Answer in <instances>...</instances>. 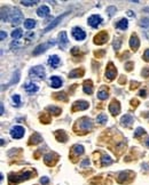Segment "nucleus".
Here are the masks:
<instances>
[{
	"label": "nucleus",
	"instance_id": "nucleus-1",
	"mask_svg": "<svg viewBox=\"0 0 149 185\" xmlns=\"http://www.w3.org/2000/svg\"><path fill=\"white\" fill-rule=\"evenodd\" d=\"M9 19H10L14 24H19V23L22 22V19H23V15H22L21 10L17 9V8H14V9L12 10L10 15H9Z\"/></svg>",
	"mask_w": 149,
	"mask_h": 185
},
{
	"label": "nucleus",
	"instance_id": "nucleus-2",
	"mask_svg": "<svg viewBox=\"0 0 149 185\" xmlns=\"http://www.w3.org/2000/svg\"><path fill=\"white\" fill-rule=\"evenodd\" d=\"M24 133H25V129H24L22 126H15V127H13V128L10 129L12 137H13V138H16V139L22 138V137L24 136Z\"/></svg>",
	"mask_w": 149,
	"mask_h": 185
},
{
	"label": "nucleus",
	"instance_id": "nucleus-3",
	"mask_svg": "<svg viewBox=\"0 0 149 185\" xmlns=\"http://www.w3.org/2000/svg\"><path fill=\"white\" fill-rule=\"evenodd\" d=\"M55 45V41L53 40H51V41H48V42H46V43H42V45H39L36 47V49L33 50V55H39V54H41V53H44L48 47H51V46H54Z\"/></svg>",
	"mask_w": 149,
	"mask_h": 185
},
{
	"label": "nucleus",
	"instance_id": "nucleus-4",
	"mask_svg": "<svg viewBox=\"0 0 149 185\" xmlns=\"http://www.w3.org/2000/svg\"><path fill=\"white\" fill-rule=\"evenodd\" d=\"M30 75L33 78H39V79H42L45 77V70L42 66H35L30 70Z\"/></svg>",
	"mask_w": 149,
	"mask_h": 185
},
{
	"label": "nucleus",
	"instance_id": "nucleus-5",
	"mask_svg": "<svg viewBox=\"0 0 149 185\" xmlns=\"http://www.w3.org/2000/svg\"><path fill=\"white\" fill-rule=\"evenodd\" d=\"M79 128L83 130V131H88L90 129H92V121H91V119H88V118H83V119L80 120Z\"/></svg>",
	"mask_w": 149,
	"mask_h": 185
},
{
	"label": "nucleus",
	"instance_id": "nucleus-6",
	"mask_svg": "<svg viewBox=\"0 0 149 185\" xmlns=\"http://www.w3.org/2000/svg\"><path fill=\"white\" fill-rule=\"evenodd\" d=\"M72 36H74V38L76 40L81 41V40H84L86 38V33L80 28H74L72 29Z\"/></svg>",
	"mask_w": 149,
	"mask_h": 185
},
{
	"label": "nucleus",
	"instance_id": "nucleus-7",
	"mask_svg": "<svg viewBox=\"0 0 149 185\" xmlns=\"http://www.w3.org/2000/svg\"><path fill=\"white\" fill-rule=\"evenodd\" d=\"M107 40H108V33H107L106 31L100 32L99 35H96L95 38H94V42L97 43V45H102V43H104Z\"/></svg>",
	"mask_w": 149,
	"mask_h": 185
},
{
	"label": "nucleus",
	"instance_id": "nucleus-8",
	"mask_svg": "<svg viewBox=\"0 0 149 185\" xmlns=\"http://www.w3.org/2000/svg\"><path fill=\"white\" fill-rule=\"evenodd\" d=\"M88 24L92 26V28H97L101 23H102V19L99 16V15H92L88 17Z\"/></svg>",
	"mask_w": 149,
	"mask_h": 185
},
{
	"label": "nucleus",
	"instance_id": "nucleus-9",
	"mask_svg": "<svg viewBox=\"0 0 149 185\" xmlns=\"http://www.w3.org/2000/svg\"><path fill=\"white\" fill-rule=\"evenodd\" d=\"M58 39H60V47H61L62 49H64V48L67 47V45L69 43L67 32H65V31H62V32L58 35Z\"/></svg>",
	"mask_w": 149,
	"mask_h": 185
},
{
	"label": "nucleus",
	"instance_id": "nucleus-10",
	"mask_svg": "<svg viewBox=\"0 0 149 185\" xmlns=\"http://www.w3.org/2000/svg\"><path fill=\"white\" fill-rule=\"evenodd\" d=\"M88 108V103L85 101H80V102H76L72 105V111H81V110H86Z\"/></svg>",
	"mask_w": 149,
	"mask_h": 185
},
{
	"label": "nucleus",
	"instance_id": "nucleus-11",
	"mask_svg": "<svg viewBox=\"0 0 149 185\" xmlns=\"http://www.w3.org/2000/svg\"><path fill=\"white\" fill-rule=\"evenodd\" d=\"M116 74H117L116 68L113 66L112 63H109V66H108V69H107V71H106V77H108L109 80H112V79L116 77Z\"/></svg>",
	"mask_w": 149,
	"mask_h": 185
},
{
	"label": "nucleus",
	"instance_id": "nucleus-12",
	"mask_svg": "<svg viewBox=\"0 0 149 185\" xmlns=\"http://www.w3.org/2000/svg\"><path fill=\"white\" fill-rule=\"evenodd\" d=\"M109 111L111 112L113 115H117L119 112H120V105L117 101H112L109 105Z\"/></svg>",
	"mask_w": 149,
	"mask_h": 185
},
{
	"label": "nucleus",
	"instance_id": "nucleus-13",
	"mask_svg": "<svg viewBox=\"0 0 149 185\" xmlns=\"http://www.w3.org/2000/svg\"><path fill=\"white\" fill-rule=\"evenodd\" d=\"M67 15H68V14L65 13V14H63L62 16H58L57 19H55L54 21H53V22H52V23H51V24H49V25H48V26H47V28H46V29H45V30H44V32H48V31H51L52 29H54L56 25H57V24H58V23L62 21V19H63L64 16H67Z\"/></svg>",
	"mask_w": 149,
	"mask_h": 185
},
{
	"label": "nucleus",
	"instance_id": "nucleus-14",
	"mask_svg": "<svg viewBox=\"0 0 149 185\" xmlns=\"http://www.w3.org/2000/svg\"><path fill=\"white\" fill-rule=\"evenodd\" d=\"M49 13H51V10L47 6H41L37 9L38 16H40V17H47L49 15Z\"/></svg>",
	"mask_w": 149,
	"mask_h": 185
},
{
	"label": "nucleus",
	"instance_id": "nucleus-15",
	"mask_svg": "<svg viewBox=\"0 0 149 185\" xmlns=\"http://www.w3.org/2000/svg\"><path fill=\"white\" fill-rule=\"evenodd\" d=\"M130 46L133 50H136V49L139 48V46H140V41H139V39H138V37H136L135 35H133V36L131 37Z\"/></svg>",
	"mask_w": 149,
	"mask_h": 185
},
{
	"label": "nucleus",
	"instance_id": "nucleus-16",
	"mask_svg": "<svg viewBox=\"0 0 149 185\" xmlns=\"http://www.w3.org/2000/svg\"><path fill=\"white\" fill-rule=\"evenodd\" d=\"M24 88H25V90H26V92H30V94L38 92V89H39V87H38L36 84H33V82H28V84H25Z\"/></svg>",
	"mask_w": 149,
	"mask_h": 185
},
{
	"label": "nucleus",
	"instance_id": "nucleus-17",
	"mask_svg": "<svg viewBox=\"0 0 149 185\" xmlns=\"http://www.w3.org/2000/svg\"><path fill=\"white\" fill-rule=\"evenodd\" d=\"M51 85H52L53 88H58V87L62 86V80H61L58 77L54 75V77L51 78Z\"/></svg>",
	"mask_w": 149,
	"mask_h": 185
},
{
	"label": "nucleus",
	"instance_id": "nucleus-18",
	"mask_svg": "<svg viewBox=\"0 0 149 185\" xmlns=\"http://www.w3.org/2000/svg\"><path fill=\"white\" fill-rule=\"evenodd\" d=\"M120 122H122V125H124V126L129 127V126H131V125H132V122H133V118L131 117L130 114H125V115L122 118Z\"/></svg>",
	"mask_w": 149,
	"mask_h": 185
},
{
	"label": "nucleus",
	"instance_id": "nucleus-19",
	"mask_svg": "<svg viewBox=\"0 0 149 185\" xmlns=\"http://www.w3.org/2000/svg\"><path fill=\"white\" fill-rule=\"evenodd\" d=\"M48 63L52 65V68H54L55 69L56 66L60 64V58H58V56L56 55H53L49 57V59H48Z\"/></svg>",
	"mask_w": 149,
	"mask_h": 185
},
{
	"label": "nucleus",
	"instance_id": "nucleus-20",
	"mask_svg": "<svg viewBox=\"0 0 149 185\" xmlns=\"http://www.w3.org/2000/svg\"><path fill=\"white\" fill-rule=\"evenodd\" d=\"M84 92L86 94H92L93 92V86H92V81H85L84 82Z\"/></svg>",
	"mask_w": 149,
	"mask_h": 185
},
{
	"label": "nucleus",
	"instance_id": "nucleus-21",
	"mask_svg": "<svg viewBox=\"0 0 149 185\" xmlns=\"http://www.w3.org/2000/svg\"><path fill=\"white\" fill-rule=\"evenodd\" d=\"M127 26H129V22H127V19H120V21L116 24V28H117V29H120V30H125V29H127Z\"/></svg>",
	"mask_w": 149,
	"mask_h": 185
},
{
	"label": "nucleus",
	"instance_id": "nucleus-22",
	"mask_svg": "<svg viewBox=\"0 0 149 185\" xmlns=\"http://www.w3.org/2000/svg\"><path fill=\"white\" fill-rule=\"evenodd\" d=\"M24 26H25V29H33L35 26H36V21L35 19H26V21H24Z\"/></svg>",
	"mask_w": 149,
	"mask_h": 185
},
{
	"label": "nucleus",
	"instance_id": "nucleus-23",
	"mask_svg": "<svg viewBox=\"0 0 149 185\" xmlns=\"http://www.w3.org/2000/svg\"><path fill=\"white\" fill-rule=\"evenodd\" d=\"M84 74V70H79V69H74L72 70L69 75H70V78H78V77H81Z\"/></svg>",
	"mask_w": 149,
	"mask_h": 185
},
{
	"label": "nucleus",
	"instance_id": "nucleus-24",
	"mask_svg": "<svg viewBox=\"0 0 149 185\" xmlns=\"http://www.w3.org/2000/svg\"><path fill=\"white\" fill-rule=\"evenodd\" d=\"M56 138H57L58 141L65 142L68 137H67V135H65V133H64L63 130H58V131H56Z\"/></svg>",
	"mask_w": 149,
	"mask_h": 185
},
{
	"label": "nucleus",
	"instance_id": "nucleus-25",
	"mask_svg": "<svg viewBox=\"0 0 149 185\" xmlns=\"http://www.w3.org/2000/svg\"><path fill=\"white\" fill-rule=\"evenodd\" d=\"M41 141V136L37 134V133H35L32 136H31V138H30V144H37Z\"/></svg>",
	"mask_w": 149,
	"mask_h": 185
},
{
	"label": "nucleus",
	"instance_id": "nucleus-26",
	"mask_svg": "<svg viewBox=\"0 0 149 185\" xmlns=\"http://www.w3.org/2000/svg\"><path fill=\"white\" fill-rule=\"evenodd\" d=\"M22 36H23V32H22L21 29H16L12 32V38L15 39V40H19V38H22Z\"/></svg>",
	"mask_w": 149,
	"mask_h": 185
},
{
	"label": "nucleus",
	"instance_id": "nucleus-27",
	"mask_svg": "<svg viewBox=\"0 0 149 185\" xmlns=\"http://www.w3.org/2000/svg\"><path fill=\"white\" fill-rule=\"evenodd\" d=\"M72 150H74V154H76V155H80V154H83V153H84V148H83L81 145H79V144L74 145V148H72Z\"/></svg>",
	"mask_w": 149,
	"mask_h": 185
},
{
	"label": "nucleus",
	"instance_id": "nucleus-28",
	"mask_svg": "<svg viewBox=\"0 0 149 185\" xmlns=\"http://www.w3.org/2000/svg\"><path fill=\"white\" fill-rule=\"evenodd\" d=\"M108 97V92L107 90H104V89H101L100 92H97V98H100V99H106Z\"/></svg>",
	"mask_w": 149,
	"mask_h": 185
},
{
	"label": "nucleus",
	"instance_id": "nucleus-29",
	"mask_svg": "<svg viewBox=\"0 0 149 185\" xmlns=\"http://www.w3.org/2000/svg\"><path fill=\"white\" fill-rule=\"evenodd\" d=\"M107 120H108V118H107V115L106 114H100V115H97V118H96V121L99 122V124H104V122H107Z\"/></svg>",
	"mask_w": 149,
	"mask_h": 185
},
{
	"label": "nucleus",
	"instance_id": "nucleus-30",
	"mask_svg": "<svg viewBox=\"0 0 149 185\" xmlns=\"http://www.w3.org/2000/svg\"><path fill=\"white\" fill-rule=\"evenodd\" d=\"M47 110L51 111L53 114H55V115H58V114L61 113V109H60V108H56V106H48Z\"/></svg>",
	"mask_w": 149,
	"mask_h": 185
},
{
	"label": "nucleus",
	"instance_id": "nucleus-31",
	"mask_svg": "<svg viewBox=\"0 0 149 185\" xmlns=\"http://www.w3.org/2000/svg\"><path fill=\"white\" fill-rule=\"evenodd\" d=\"M112 162V160L110 159V157H108V155H104L103 158H102V166H106V165H110Z\"/></svg>",
	"mask_w": 149,
	"mask_h": 185
},
{
	"label": "nucleus",
	"instance_id": "nucleus-32",
	"mask_svg": "<svg viewBox=\"0 0 149 185\" xmlns=\"http://www.w3.org/2000/svg\"><path fill=\"white\" fill-rule=\"evenodd\" d=\"M120 45H122V40L120 39H115V41H113V48L115 49H119L120 48Z\"/></svg>",
	"mask_w": 149,
	"mask_h": 185
},
{
	"label": "nucleus",
	"instance_id": "nucleus-33",
	"mask_svg": "<svg viewBox=\"0 0 149 185\" xmlns=\"http://www.w3.org/2000/svg\"><path fill=\"white\" fill-rule=\"evenodd\" d=\"M13 102H14V105H16V106H19V103H21V98H19V95H14L13 96Z\"/></svg>",
	"mask_w": 149,
	"mask_h": 185
},
{
	"label": "nucleus",
	"instance_id": "nucleus-34",
	"mask_svg": "<svg viewBox=\"0 0 149 185\" xmlns=\"http://www.w3.org/2000/svg\"><path fill=\"white\" fill-rule=\"evenodd\" d=\"M142 134H145V129L143 128H136V130H135V133H134V137H139L140 135H142Z\"/></svg>",
	"mask_w": 149,
	"mask_h": 185
},
{
	"label": "nucleus",
	"instance_id": "nucleus-35",
	"mask_svg": "<svg viewBox=\"0 0 149 185\" xmlns=\"http://www.w3.org/2000/svg\"><path fill=\"white\" fill-rule=\"evenodd\" d=\"M21 3L24 5V6H33V5L38 3V1L37 0H35V1H21Z\"/></svg>",
	"mask_w": 149,
	"mask_h": 185
},
{
	"label": "nucleus",
	"instance_id": "nucleus-36",
	"mask_svg": "<svg viewBox=\"0 0 149 185\" xmlns=\"http://www.w3.org/2000/svg\"><path fill=\"white\" fill-rule=\"evenodd\" d=\"M56 98L57 99H62V101H67V96H64L65 94L64 92H58V94H55Z\"/></svg>",
	"mask_w": 149,
	"mask_h": 185
},
{
	"label": "nucleus",
	"instance_id": "nucleus-37",
	"mask_svg": "<svg viewBox=\"0 0 149 185\" xmlns=\"http://www.w3.org/2000/svg\"><path fill=\"white\" fill-rule=\"evenodd\" d=\"M19 80V71H16V73L14 74V78H13V80L10 81V85H12V84H16Z\"/></svg>",
	"mask_w": 149,
	"mask_h": 185
},
{
	"label": "nucleus",
	"instance_id": "nucleus-38",
	"mask_svg": "<svg viewBox=\"0 0 149 185\" xmlns=\"http://www.w3.org/2000/svg\"><path fill=\"white\" fill-rule=\"evenodd\" d=\"M140 25L141 26H149V19H141V23H140Z\"/></svg>",
	"mask_w": 149,
	"mask_h": 185
},
{
	"label": "nucleus",
	"instance_id": "nucleus-39",
	"mask_svg": "<svg viewBox=\"0 0 149 185\" xmlns=\"http://www.w3.org/2000/svg\"><path fill=\"white\" fill-rule=\"evenodd\" d=\"M142 75L146 77V78H149V66H146V68L142 70Z\"/></svg>",
	"mask_w": 149,
	"mask_h": 185
},
{
	"label": "nucleus",
	"instance_id": "nucleus-40",
	"mask_svg": "<svg viewBox=\"0 0 149 185\" xmlns=\"http://www.w3.org/2000/svg\"><path fill=\"white\" fill-rule=\"evenodd\" d=\"M107 12L109 13L110 16H112V15L116 13V8H115V7H108V8H107Z\"/></svg>",
	"mask_w": 149,
	"mask_h": 185
},
{
	"label": "nucleus",
	"instance_id": "nucleus-41",
	"mask_svg": "<svg viewBox=\"0 0 149 185\" xmlns=\"http://www.w3.org/2000/svg\"><path fill=\"white\" fill-rule=\"evenodd\" d=\"M143 58H145V61H146V62H149V49H147V50L145 52V54H143Z\"/></svg>",
	"mask_w": 149,
	"mask_h": 185
},
{
	"label": "nucleus",
	"instance_id": "nucleus-42",
	"mask_svg": "<svg viewBox=\"0 0 149 185\" xmlns=\"http://www.w3.org/2000/svg\"><path fill=\"white\" fill-rule=\"evenodd\" d=\"M40 182H41V184H47V183H48V178H47V177H44V178H41Z\"/></svg>",
	"mask_w": 149,
	"mask_h": 185
},
{
	"label": "nucleus",
	"instance_id": "nucleus-43",
	"mask_svg": "<svg viewBox=\"0 0 149 185\" xmlns=\"http://www.w3.org/2000/svg\"><path fill=\"white\" fill-rule=\"evenodd\" d=\"M6 37H7V35L5 33V31H1V40H5Z\"/></svg>",
	"mask_w": 149,
	"mask_h": 185
},
{
	"label": "nucleus",
	"instance_id": "nucleus-44",
	"mask_svg": "<svg viewBox=\"0 0 149 185\" xmlns=\"http://www.w3.org/2000/svg\"><path fill=\"white\" fill-rule=\"evenodd\" d=\"M139 94H140V96H143V97H145V96H146V90H141Z\"/></svg>",
	"mask_w": 149,
	"mask_h": 185
},
{
	"label": "nucleus",
	"instance_id": "nucleus-45",
	"mask_svg": "<svg viewBox=\"0 0 149 185\" xmlns=\"http://www.w3.org/2000/svg\"><path fill=\"white\" fill-rule=\"evenodd\" d=\"M88 164H90V161H88V159H87V160H85V161L83 162V166H85V165H88Z\"/></svg>",
	"mask_w": 149,
	"mask_h": 185
},
{
	"label": "nucleus",
	"instance_id": "nucleus-46",
	"mask_svg": "<svg viewBox=\"0 0 149 185\" xmlns=\"http://www.w3.org/2000/svg\"><path fill=\"white\" fill-rule=\"evenodd\" d=\"M127 15H129V16H133V13H132L131 10H129V12H127Z\"/></svg>",
	"mask_w": 149,
	"mask_h": 185
},
{
	"label": "nucleus",
	"instance_id": "nucleus-47",
	"mask_svg": "<svg viewBox=\"0 0 149 185\" xmlns=\"http://www.w3.org/2000/svg\"><path fill=\"white\" fill-rule=\"evenodd\" d=\"M146 145H147V146L149 148V138L147 139V141H146Z\"/></svg>",
	"mask_w": 149,
	"mask_h": 185
},
{
	"label": "nucleus",
	"instance_id": "nucleus-48",
	"mask_svg": "<svg viewBox=\"0 0 149 185\" xmlns=\"http://www.w3.org/2000/svg\"><path fill=\"white\" fill-rule=\"evenodd\" d=\"M1 114H3V106L1 105Z\"/></svg>",
	"mask_w": 149,
	"mask_h": 185
},
{
	"label": "nucleus",
	"instance_id": "nucleus-49",
	"mask_svg": "<svg viewBox=\"0 0 149 185\" xmlns=\"http://www.w3.org/2000/svg\"><path fill=\"white\" fill-rule=\"evenodd\" d=\"M145 12H149V8H145Z\"/></svg>",
	"mask_w": 149,
	"mask_h": 185
}]
</instances>
